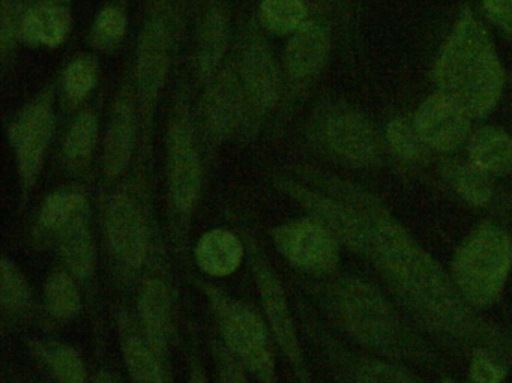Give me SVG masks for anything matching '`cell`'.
<instances>
[{"instance_id":"6da1fadb","label":"cell","mask_w":512,"mask_h":383,"mask_svg":"<svg viewBox=\"0 0 512 383\" xmlns=\"http://www.w3.org/2000/svg\"><path fill=\"white\" fill-rule=\"evenodd\" d=\"M371 244L380 266L398 292L427 322L455 337L493 343L496 335L487 323L473 316L470 302L455 281L407 235L403 227L385 217L376 205L368 209Z\"/></svg>"},{"instance_id":"7a4b0ae2","label":"cell","mask_w":512,"mask_h":383,"mask_svg":"<svg viewBox=\"0 0 512 383\" xmlns=\"http://www.w3.org/2000/svg\"><path fill=\"white\" fill-rule=\"evenodd\" d=\"M440 94L454 101L469 118H484L502 97L499 55L487 29L470 11H464L443 44L434 68Z\"/></svg>"},{"instance_id":"3957f363","label":"cell","mask_w":512,"mask_h":383,"mask_svg":"<svg viewBox=\"0 0 512 383\" xmlns=\"http://www.w3.org/2000/svg\"><path fill=\"white\" fill-rule=\"evenodd\" d=\"M197 287L208 299L224 346L260 383H275L277 359L272 341L274 337L265 316L215 284L199 281Z\"/></svg>"},{"instance_id":"277c9868","label":"cell","mask_w":512,"mask_h":383,"mask_svg":"<svg viewBox=\"0 0 512 383\" xmlns=\"http://www.w3.org/2000/svg\"><path fill=\"white\" fill-rule=\"evenodd\" d=\"M512 266V239L491 224L476 229L454 260V281L470 304L485 307L499 298Z\"/></svg>"},{"instance_id":"5b68a950","label":"cell","mask_w":512,"mask_h":383,"mask_svg":"<svg viewBox=\"0 0 512 383\" xmlns=\"http://www.w3.org/2000/svg\"><path fill=\"white\" fill-rule=\"evenodd\" d=\"M338 319L350 335L370 347H391L397 338V323L382 295L361 280L340 281L332 292Z\"/></svg>"},{"instance_id":"8992f818","label":"cell","mask_w":512,"mask_h":383,"mask_svg":"<svg viewBox=\"0 0 512 383\" xmlns=\"http://www.w3.org/2000/svg\"><path fill=\"white\" fill-rule=\"evenodd\" d=\"M103 229L110 256L124 275L139 274L151 254L148 218L130 191H118L104 203Z\"/></svg>"},{"instance_id":"52a82bcc","label":"cell","mask_w":512,"mask_h":383,"mask_svg":"<svg viewBox=\"0 0 512 383\" xmlns=\"http://www.w3.org/2000/svg\"><path fill=\"white\" fill-rule=\"evenodd\" d=\"M169 196L179 226L190 220L202 196L203 167L194 139L193 124L185 107L179 106L167 140Z\"/></svg>"},{"instance_id":"ba28073f","label":"cell","mask_w":512,"mask_h":383,"mask_svg":"<svg viewBox=\"0 0 512 383\" xmlns=\"http://www.w3.org/2000/svg\"><path fill=\"white\" fill-rule=\"evenodd\" d=\"M52 95L46 94L20 110L10 127V143L19 173L22 203L28 202L43 170L55 134Z\"/></svg>"},{"instance_id":"9c48e42d","label":"cell","mask_w":512,"mask_h":383,"mask_svg":"<svg viewBox=\"0 0 512 383\" xmlns=\"http://www.w3.org/2000/svg\"><path fill=\"white\" fill-rule=\"evenodd\" d=\"M251 271L262 302L263 316L271 329L272 337L277 341L278 349L292 367L298 383H310L298 329L280 275L256 248L251 251Z\"/></svg>"},{"instance_id":"30bf717a","label":"cell","mask_w":512,"mask_h":383,"mask_svg":"<svg viewBox=\"0 0 512 383\" xmlns=\"http://www.w3.org/2000/svg\"><path fill=\"white\" fill-rule=\"evenodd\" d=\"M272 241L287 262L310 274H328L340 260L338 239L314 218L275 227Z\"/></svg>"},{"instance_id":"8fae6325","label":"cell","mask_w":512,"mask_h":383,"mask_svg":"<svg viewBox=\"0 0 512 383\" xmlns=\"http://www.w3.org/2000/svg\"><path fill=\"white\" fill-rule=\"evenodd\" d=\"M322 137L329 151L352 164L368 167L380 155V139L371 122L349 107H334L322 122Z\"/></svg>"},{"instance_id":"7c38bea8","label":"cell","mask_w":512,"mask_h":383,"mask_svg":"<svg viewBox=\"0 0 512 383\" xmlns=\"http://www.w3.org/2000/svg\"><path fill=\"white\" fill-rule=\"evenodd\" d=\"M170 64V38L163 17L152 16L140 35L136 83L143 113L151 118L166 83Z\"/></svg>"},{"instance_id":"4fadbf2b","label":"cell","mask_w":512,"mask_h":383,"mask_svg":"<svg viewBox=\"0 0 512 383\" xmlns=\"http://www.w3.org/2000/svg\"><path fill=\"white\" fill-rule=\"evenodd\" d=\"M239 71L247 106L256 113L271 110L280 98V70L260 35H250L245 41Z\"/></svg>"},{"instance_id":"5bb4252c","label":"cell","mask_w":512,"mask_h":383,"mask_svg":"<svg viewBox=\"0 0 512 383\" xmlns=\"http://www.w3.org/2000/svg\"><path fill=\"white\" fill-rule=\"evenodd\" d=\"M469 115L443 94H434L419 106L413 122L428 148L454 151L469 136Z\"/></svg>"},{"instance_id":"9a60e30c","label":"cell","mask_w":512,"mask_h":383,"mask_svg":"<svg viewBox=\"0 0 512 383\" xmlns=\"http://www.w3.org/2000/svg\"><path fill=\"white\" fill-rule=\"evenodd\" d=\"M137 322L149 343L167 358L173 337V299L164 278L149 275L140 284L137 296Z\"/></svg>"},{"instance_id":"2e32d148","label":"cell","mask_w":512,"mask_h":383,"mask_svg":"<svg viewBox=\"0 0 512 383\" xmlns=\"http://www.w3.org/2000/svg\"><path fill=\"white\" fill-rule=\"evenodd\" d=\"M119 343L125 368L134 383H169L166 358L149 343L139 322L130 314H118Z\"/></svg>"},{"instance_id":"e0dca14e","label":"cell","mask_w":512,"mask_h":383,"mask_svg":"<svg viewBox=\"0 0 512 383\" xmlns=\"http://www.w3.org/2000/svg\"><path fill=\"white\" fill-rule=\"evenodd\" d=\"M137 136V115L131 94L122 92L113 106L104 140L103 169L107 179H116L128 169Z\"/></svg>"},{"instance_id":"ac0fdd59","label":"cell","mask_w":512,"mask_h":383,"mask_svg":"<svg viewBox=\"0 0 512 383\" xmlns=\"http://www.w3.org/2000/svg\"><path fill=\"white\" fill-rule=\"evenodd\" d=\"M244 104H247V101L241 77L230 70L218 74L217 80L206 95L203 109L206 128L215 140L226 139L235 130L236 125L241 122Z\"/></svg>"},{"instance_id":"d6986e66","label":"cell","mask_w":512,"mask_h":383,"mask_svg":"<svg viewBox=\"0 0 512 383\" xmlns=\"http://www.w3.org/2000/svg\"><path fill=\"white\" fill-rule=\"evenodd\" d=\"M331 52V34L323 23L307 20L293 32L284 52L287 74L305 80L322 70Z\"/></svg>"},{"instance_id":"ffe728a7","label":"cell","mask_w":512,"mask_h":383,"mask_svg":"<svg viewBox=\"0 0 512 383\" xmlns=\"http://www.w3.org/2000/svg\"><path fill=\"white\" fill-rule=\"evenodd\" d=\"M245 247L232 230L215 227L200 236L196 245V263L202 274L226 278L235 274L244 262Z\"/></svg>"},{"instance_id":"44dd1931","label":"cell","mask_w":512,"mask_h":383,"mask_svg":"<svg viewBox=\"0 0 512 383\" xmlns=\"http://www.w3.org/2000/svg\"><path fill=\"white\" fill-rule=\"evenodd\" d=\"M62 260L77 281H89L97 269V248L92 235L91 212H85L56 238Z\"/></svg>"},{"instance_id":"7402d4cb","label":"cell","mask_w":512,"mask_h":383,"mask_svg":"<svg viewBox=\"0 0 512 383\" xmlns=\"http://www.w3.org/2000/svg\"><path fill=\"white\" fill-rule=\"evenodd\" d=\"M71 14L59 5H41L26 11L20 20V35L37 47H58L71 31Z\"/></svg>"},{"instance_id":"603a6c76","label":"cell","mask_w":512,"mask_h":383,"mask_svg":"<svg viewBox=\"0 0 512 383\" xmlns=\"http://www.w3.org/2000/svg\"><path fill=\"white\" fill-rule=\"evenodd\" d=\"M89 211L85 191L79 187H64L53 191L41 205L38 229L43 235L58 238L77 218Z\"/></svg>"},{"instance_id":"cb8c5ba5","label":"cell","mask_w":512,"mask_h":383,"mask_svg":"<svg viewBox=\"0 0 512 383\" xmlns=\"http://www.w3.org/2000/svg\"><path fill=\"white\" fill-rule=\"evenodd\" d=\"M229 44V19L221 7H212L203 17L197 44V68L205 80L214 79Z\"/></svg>"},{"instance_id":"d4e9b609","label":"cell","mask_w":512,"mask_h":383,"mask_svg":"<svg viewBox=\"0 0 512 383\" xmlns=\"http://www.w3.org/2000/svg\"><path fill=\"white\" fill-rule=\"evenodd\" d=\"M469 155L482 172L505 175L512 169V137L500 128H479L470 139Z\"/></svg>"},{"instance_id":"484cf974","label":"cell","mask_w":512,"mask_h":383,"mask_svg":"<svg viewBox=\"0 0 512 383\" xmlns=\"http://www.w3.org/2000/svg\"><path fill=\"white\" fill-rule=\"evenodd\" d=\"M31 347L58 383H86L88 380L85 361L70 344L62 341L37 340Z\"/></svg>"},{"instance_id":"4316f807","label":"cell","mask_w":512,"mask_h":383,"mask_svg":"<svg viewBox=\"0 0 512 383\" xmlns=\"http://www.w3.org/2000/svg\"><path fill=\"white\" fill-rule=\"evenodd\" d=\"M0 305L2 311L11 317L25 316L32 308L28 278L7 254L0 260Z\"/></svg>"},{"instance_id":"83f0119b","label":"cell","mask_w":512,"mask_h":383,"mask_svg":"<svg viewBox=\"0 0 512 383\" xmlns=\"http://www.w3.org/2000/svg\"><path fill=\"white\" fill-rule=\"evenodd\" d=\"M47 313L58 320H71L82 310V293L70 272H53L44 284Z\"/></svg>"},{"instance_id":"f1b7e54d","label":"cell","mask_w":512,"mask_h":383,"mask_svg":"<svg viewBox=\"0 0 512 383\" xmlns=\"http://www.w3.org/2000/svg\"><path fill=\"white\" fill-rule=\"evenodd\" d=\"M98 142V119L92 112L77 116L65 136L64 157L73 169H82L91 161Z\"/></svg>"},{"instance_id":"f546056e","label":"cell","mask_w":512,"mask_h":383,"mask_svg":"<svg viewBox=\"0 0 512 383\" xmlns=\"http://www.w3.org/2000/svg\"><path fill=\"white\" fill-rule=\"evenodd\" d=\"M305 0H260V22L272 34L292 35L307 22Z\"/></svg>"},{"instance_id":"4dcf8cb0","label":"cell","mask_w":512,"mask_h":383,"mask_svg":"<svg viewBox=\"0 0 512 383\" xmlns=\"http://www.w3.org/2000/svg\"><path fill=\"white\" fill-rule=\"evenodd\" d=\"M98 67L97 59L94 56H80L74 59L64 73V94L71 103H80L85 100L98 82Z\"/></svg>"},{"instance_id":"1f68e13d","label":"cell","mask_w":512,"mask_h":383,"mask_svg":"<svg viewBox=\"0 0 512 383\" xmlns=\"http://www.w3.org/2000/svg\"><path fill=\"white\" fill-rule=\"evenodd\" d=\"M386 139L395 155L407 161H419L427 154L428 146L416 130L413 119L397 118L389 122Z\"/></svg>"},{"instance_id":"d6a6232c","label":"cell","mask_w":512,"mask_h":383,"mask_svg":"<svg viewBox=\"0 0 512 383\" xmlns=\"http://www.w3.org/2000/svg\"><path fill=\"white\" fill-rule=\"evenodd\" d=\"M454 185L467 202L476 206L488 203L493 193L488 173L482 172L472 163L455 167Z\"/></svg>"},{"instance_id":"836d02e7","label":"cell","mask_w":512,"mask_h":383,"mask_svg":"<svg viewBox=\"0 0 512 383\" xmlns=\"http://www.w3.org/2000/svg\"><path fill=\"white\" fill-rule=\"evenodd\" d=\"M128 22L124 11L118 7H106L100 11L92 28L94 46L101 50L113 49L124 40Z\"/></svg>"},{"instance_id":"e575fe53","label":"cell","mask_w":512,"mask_h":383,"mask_svg":"<svg viewBox=\"0 0 512 383\" xmlns=\"http://www.w3.org/2000/svg\"><path fill=\"white\" fill-rule=\"evenodd\" d=\"M212 353L217 365L218 383H248L247 368L224 346L223 341H214Z\"/></svg>"},{"instance_id":"d590c367","label":"cell","mask_w":512,"mask_h":383,"mask_svg":"<svg viewBox=\"0 0 512 383\" xmlns=\"http://www.w3.org/2000/svg\"><path fill=\"white\" fill-rule=\"evenodd\" d=\"M356 383H418L415 377L404 373L394 365L382 362H368L358 367L355 373Z\"/></svg>"},{"instance_id":"8d00e7d4","label":"cell","mask_w":512,"mask_h":383,"mask_svg":"<svg viewBox=\"0 0 512 383\" xmlns=\"http://www.w3.org/2000/svg\"><path fill=\"white\" fill-rule=\"evenodd\" d=\"M470 376L475 383H500L505 377V370L485 353L478 352L470 365Z\"/></svg>"},{"instance_id":"74e56055","label":"cell","mask_w":512,"mask_h":383,"mask_svg":"<svg viewBox=\"0 0 512 383\" xmlns=\"http://www.w3.org/2000/svg\"><path fill=\"white\" fill-rule=\"evenodd\" d=\"M484 10L490 22L512 32V0H484Z\"/></svg>"},{"instance_id":"f35d334b","label":"cell","mask_w":512,"mask_h":383,"mask_svg":"<svg viewBox=\"0 0 512 383\" xmlns=\"http://www.w3.org/2000/svg\"><path fill=\"white\" fill-rule=\"evenodd\" d=\"M187 383H211L208 374H206L205 368H203V365L200 364V361L197 358H191Z\"/></svg>"},{"instance_id":"ab89813d","label":"cell","mask_w":512,"mask_h":383,"mask_svg":"<svg viewBox=\"0 0 512 383\" xmlns=\"http://www.w3.org/2000/svg\"><path fill=\"white\" fill-rule=\"evenodd\" d=\"M92 383H119L110 371L100 370Z\"/></svg>"},{"instance_id":"60d3db41","label":"cell","mask_w":512,"mask_h":383,"mask_svg":"<svg viewBox=\"0 0 512 383\" xmlns=\"http://www.w3.org/2000/svg\"><path fill=\"white\" fill-rule=\"evenodd\" d=\"M52 2H65V0H52Z\"/></svg>"}]
</instances>
